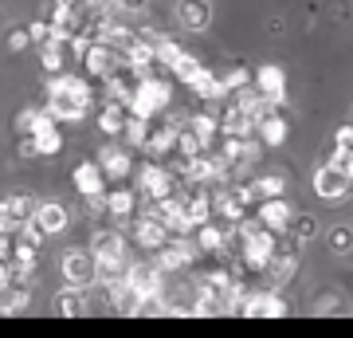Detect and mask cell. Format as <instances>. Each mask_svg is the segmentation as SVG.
I'll return each instance as SVG.
<instances>
[{"label":"cell","mask_w":353,"mask_h":338,"mask_svg":"<svg viewBox=\"0 0 353 338\" xmlns=\"http://www.w3.org/2000/svg\"><path fill=\"white\" fill-rule=\"evenodd\" d=\"M196 256H201V248H196L189 236H169L165 240V248L153 252V263L161 267L165 276H181V272H189L192 267Z\"/></svg>","instance_id":"obj_3"},{"label":"cell","mask_w":353,"mask_h":338,"mask_svg":"<svg viewBox=\"0 0 353 338\" xmlns=\"http://www.w3.org/2000/svg\"><path fill=\"white\" fill-rule=\"evenodd\" d=\"M106 213L118 216V220H126V216H134V209H138V200H134V193L130 189H114V193H106Z\"/></svg>","instance_id":"obj_28"},{"label":"cell","mask_w":353,"mask_h":338,"mask_svg":"<svg viewBox=\"0 0 353 338\" xmlns=\"http://www.w3.org/2000/svg\"><path fill=\"white\" fill-rule=\"evenodd\" d=\"M126 283L138 291L141 299H161V288H165V272L157 267L153 260H141V263H130L126 272Z\"/></svg>","instance_id":"obj_7"},{"label":"cell","mask_w":353,"mask_h":338,"mask_svg":"<svg viewBox=\"0 0 353 338\" xmlns=\"http://www.w3.org/2000/svg\"><path fill=\"white\" fill-rule=\"evenodd\" d=\"M169 106V87H165L161 79H138V87H134V99H130L126 111L130 114H138V118H157V114Z\"/></svg>","instance_id":"obj_4"},{"label":"cell","mask_w":353,"mask_h":338,"mask_svg":"<svg viewBox=\"0 0 353 338\" xmlns=\"http://www.w3.org/2000/svg\"><path fill=\"white\" fill-rule=\"evenodd\" d=\"M345 181H350V189H353V162H350V169H345Z\"/></svg>","instance_id":"obj_40"},{"label":"cell","mask_w":353,"mask_h":338,"mask_svg":"<svg viewBox=\"0 0 353 338\" xmlns=\"http://www.w3.org/2000/svg\"><path fill=\"white\" fill-rule=\"evenodd\" d=\"M287 130H290L287 118H283L279 111H271L267 118L255 122V138H259V146H267V150H279V146L287 142Z\"/></svg>","instance_id":"obj_18"},{"label":"cell","mask_w":353,"mask_h":338,"mask_svg":"<svg viewBox=\"0 0 353 338\" xmlns=\"http://www.w3.org/2000/svg\"><path fill=\"white\" fill-rule=\"evenodd\" d=\"M12 283V267H8V260H0V291Z\"/></svg>","instance_id":"obj_39"},{"label":"cell","mask_w":353,"mask_h":338,"mask_svg":"<svg viewBox=\"0 0 353 338\" xmlns=\"http://www.w3.org/2000/svg\"><path fill=\"white\" fill-rule=\"evenodd\" d=\"M192 130V134H196V142H201L204 150H212V142L220 138V126H216V114H196V118H192V122H185Z\"/></svg>","instance_id":"obj_27"},{"label":"cell","mask_w":353,"mask_h":338,"mask_svg":"<svg viewBox=\"0 0 353 338\" xmlns=\"http://www.w3.org/2000/svg\"><path fill=\"white\" fill-rule=\"evenodd\" d=\"M169 71H173V75L181 79L185 87H196V83H201V79L208 75V67H204V63L196 59V55H189V51H185V55H181V59H176L173 67H169Z\"/></svg>","instance_id":"obj_24"},{"label":"cell","mask_w":353,"mask_h":338,"mask_svg":"<svg viewBox=\"0 0 353 338\" xmlns=\"http://www.w3.org/2000/svg\"><path fill=\"white\" fill-rule=\"evenodd\" d=\"M150 0H114V12H122V16H130V12H141Z\"/></svg>","instance_id":"obj_37"},{"label":"cell","mask_w":353,"mask_h":338,"mask_svg":"<svg viewBox=\"0 0 353 338\" xmlns=\"http://www.w3.org/2000/svg\"><path fill=\"white\" fill-rule=\"evenodd\" d=\"M255 220L267 228V232H287L290 228V220H294V213H290V205L283 197H275V200H259V213H255Z\"/></svg>","instance_id":"obj_13"},{"label":"cell","mask_w":353,"mask_h":338,"mask_svg":"<svg viewBox=\"0 0 353 338\" xmlns=\"http://www.w3.org/2000/svg\"><path fill=\"white\" fill-rule=\"evenodd\" d=\"M28 138H32V150L48 153V158L63 150V130H59V122H55L48 111H39V118H36V126H32V134H28Z\"/></svg>","instance_id":"obj_9"},{"label":"cell","mask_w":353,"mask_h":338,"mask_svg":"<svg viewBox=\"0 0 353 338\" xmlns=\"http://www.w3.org/2000/svg\"><path fill=\"white\" fill-rule=\"evenodd\" d=\"M252 193H255V200H275V197L287 193V181L279 173H267V177H259V181H252Z\"/></svg>","instance_id":"obj_30"},{"label":"cell","mask_w":353,"mask_h":338,"mask_svg":"<svg viewBox=\"0 0 353 338\" xmlns=\"http://www.w3.org/2000/svg\"><path fill=\"white\" fill-rule=\"evenodd\" d=\"M165 240H169V232H165L161 220H153V216H145V213L134 220V244H138V248L157 252V248H165Z\"/></svg>","instance_id":"obj_17"},{"label":"cell","mask_w":353,"mask_h":338,"mask_svg":"<svg viewBox=\"0 0 353 338\" xmlns=\"http://www.w3.org/2000/svg\"><path fill=\"white\" fill-rule=\"evenodd\" d=\"M290 228H294V232H299V240H310L314 236V220H310V216H299V220H290Z\"/></svg>","instance_id":"obj_36"},{"label":"cell","mask_w":353,"mask_h":338,"mask_svg":"<svg viewBox=\"0 0 353 338\" xmlns=\"http://www.w3.org/2000/svg\"><path fill=\"white\" fill-rule=\"evenodd\" d=\"M126 118H130V111L126 106H118V102H102L99 106L102 134H122V130H126Z\"/></svg>","instance_id":"obj_25"},{"label":"cell","mask_w":353,"mask_h":338,"mask_svg":"<svg viewBox=\"0 0 353 338\" xmlns=\"http://www.w3.org/2000/svg\"><path fill=\"white\" fill-rule=\"evenodd\" d=\"M71 181H75V189L83 193V197H99L106 177H102L99 162H83V165H75V177H71Z\"/></svg>","instance_id":"obj_22"},{"label":"cell","mask_w":353,"mask_h":338,"mask_svg":"<svg viewBox=\"0 0 353 338\" xmlns=\"http://www.w3.org/2000/svg\"><path fill=\"white\" fill-rule=\"evenodd\" d=\"M150 122H153V118H138V114H130V118H126V130H122V134L130 138V146H134V150H141V146H145Z\"/></svg>","instance_id":"obj_31"},{"label":"cell","mask_w":353,"mask_h":338,"mask_svg":"<svg viewBox=\"0 0 353 338\" xmlns=\"http://www.w3.org/2000/svg\"><path fill=\"white\" fill-rule=\"evenodd\" d=\"M176 24L189 32H204L212 24V4L208 0H176Z\"/></svg>","instance_id":"obj_15"},{"label":"cell","mask_w":353,"mask_h":338,"mask_svg":"<svg viewBox=\"0 0 353 338\" xmlns=\"http://www.w3.org/2000/svg\"><path fill=\"white\" fill-rule=\"evenodd\" d=\"M173 146H176V126L169 122V118H165V122H150V134H145V146H141V150L157 162V158H169Z\"/></svg>","instance_id":"obj_14"},{"label":"cell","mask_w":353,"mask_h":338,"mask_svg":"<svg viewBox=\"0 0 353 338\" xmlns=\"http://www.w3.org/2000/svg\"><path fill=\"white\" fill-rule=\"evenodd\" d=\"M94 311V295H87V291L79 288H67L55 295V314H71V319H79V314H90Z\"/></svg>","instance_id":"obj_21"},{"label":"cell","mask_w":353,"mask_h":338,"mask_svg":"<svg viewBox=\"0 0 353 338\" xmlns=\"http://www.w3.org/2000/svg\"><path fill=\"white\" fill-rule=\"evenodd\" d=\"M299 272V256L290 248H275V256L263 263V276H267V291H279L283 283H290Z\"/></svg>","instance_id":"obj_11"},{"label":"cell","mask_w":353,"mask_h":338,"mask_svg":"<svg viewBox=\"0 0 353 338\" xmlns=\"http://www.w3.org/2000/svg\"><path fill=\"white\" fill-rule=\"evenodd\" d=\"M181 55H185V48H181L176 39H169V36L153 39V67H173Z\"/></svg>","instance_id":"obj_29"},{"label":"cell","mask_w":353,"mask_h":338,"mask_svg":"<svg viewBox=\"0 0 353 338\" xmlns=\"http://www.w3.org/2000/svg\"><path fill=\"white\" fill-rule=\"evenodd\" d=\"M314 193L318 197H326V200H338V197H345L350 193V181H345V173L341 169H334V165H322L314 173Z\"/></svg>","instance_id":"obj_19"},{"label":"cell","mask_w":353,"mask_h":338,"mask_svg":"<svg viewBox=\"0 0 353 338\" xmlns=\"http://www.w3.org/2000/svg\"><path fill=\"white\" fill-rule=\"evenodd\" d=\"M36 118H39V111H36V106H28V111H20V114H16V130H20V134L28 138V134H32V126H36Z\"/></svg>","instance_id":"obj_34"},{"label":"cell","mask_w":353,"mask_h":338,"mask_svg":"<svg viewBox=\"0 0 353 338\" xmlns=\"http://www.w3.org/2000/svg\"><path fill=\"white\" fill-rule=\"evenodd\" d=\"M99 169H102L106 181H126L130 169H134V162H130V153L122 150V146H106L102 158H99Z\"/></svg>","instance_id":"obj_20"},{"label":"cell","mask_w":353,"mask_h":338,"mask_svg":"<svg viewBox=\"0 0 353 338\" xmlns=\"http://www.w3.org/2000/svg\"><path fill=\"white\" fill-rule=\"evenodd\" d=\"M330 248L338 252V256H345V252L353 248V228H345V225L334 228V232H330Z\"/></svg>","instance_id":"obj_32"},{"label":"cell","mask_w":353,"mask_h":338,"mask_svg":"<svg viewBox=\"0 0 353 338\" xmlns=\"http://www.w3.org/2000/svg\"><path fill=\"white\" fill-rule=\"evenodd\" d=\"M28 225H36L43 236H55V232H63L67 228V209L63 205H55V200H43V205H36V213H32Z\"/></svg>","instance_id":"obj_16"},{"label":"cell","mask_w":353,"mask_h":338,"mask_svg":"<svg viewBox=\"0 0 353 338\" xmlns=\"http://www.w3.org/2000/svg\"><path fill=\"white\" fill-rule=\"evenodd\" d=\"M28 44H32V39H28V32H8V48H12V51H24Z\"/></svg>","instance_id":"obj_38"},{"label":"cell","mask_w":353,"mask_h":338,"mask_svg":"<svg viewBox=\"0 0 353 338\" xmlns=\"http://www.w3.org/2000/svg\"><path fill=\"white\" fill-rule=\"evenodd\" d=\"M39 59H43V71H48V75H59L67 67V39L51 36L48 44H39Z\"/></svg>","instance_id":"obj_23"},{"label":"cell","mask_w":353,"mask_h":338,"mask_svg":"<svg viewBox=\"0 0 353 338\" xmlns=\"http://www.w3.org/2000/svg\"><path fill=\"white\" fill-rule=\"evenodd\" d=\"M43 111L55 118V122H79V118H87L94 111V95H90L87 79L71 75V71H59V75H51L48 83V106Z\"/></svg>","instance_id":"obj_1"},{"label":"cell","mask_w":353,"mask_h":338,"mask_svg":"<svg viewBox=\"0 0 353 338\" xmlns=\"http://www.w3.org/2000/svg\"><path fill=\"white\" fill-rule=\"evenodd\" d=\"M83 63H87V71L94 79H110L118 67H122V55L110 48V44H90L87 51H83Z\"/></svg>","instance_id":"obj_12"},{"label":"cell","mask_w":353,"mask_h":338,"mask_svg":"<svg viewBox=\"0 0 353 338\" xmlns=\"http://www.w3.org/2000/svg\"><path fill=\"white\" fill-rule=\"evenodd\" d=\"M138 189H141V197L145 200H165L169 193H176V177L169 165H141V173H138Z\"/></svg>","instance_id":"obj_6"},{"label":"cell","mask_w":353,"mask_h":338,"mask_svg":"<svg viewBox=\"0 0 353 338\" xmlns=\"http://www.w3.org/2000/svg\"><path fill=\"white\" fill-rule=\"evenodd\" d=\"M90 244H94V248H90V256H94V276H99L102 283H110V279H126L130 263H134V252H130V244H126L122 232H114V228L94 232Z\"/></svg>","instance_id":"obj_2"},{"label":"cell","mask_w":353,"mask_h":338,"mask_svg":"<svg viewBox=\"0 0 353 338\" xmlns=\"http://www.w3.org/2000/svg\"><path fill=\"white\" fill-rule=\"evenodd\" d=\"M36 205L39 200L32 197V193H12V197H4L0 200V225L4 228H24L28 220H32V213H36Z\"/></svg>","instance_id":"obj_10"},{"label":"cell","mask_w":353,"mask_h":338,"mask_svg":"<svg viewBox=\"0 0 353 338\" xmlns=\"http://www.w3.org/2000/svg\"><path fill=\"white\" fill-rule=\"evenodd\" d=\"M334 142H338V150H350V153H353V122L338 126V134H334Z\"/></svg>","instance_id":"obj_35"},{"label":"cell","mask_w":353,"mask_h":338,"mask_svg":"<svg viewBox=\"0 0 353 338\" xmlns=\"http://www.w3.org/2000/svg\"><path fill=\"white\" fill-rule=\"evenodd\" d=\"M232 228H236V225H228V228L201 225V228H196V248H201V252H220L228 244V236H232Z\"/></svg>","instance_id":"obj_26"},{"label":"cell","mask_w":353,"mask_h":338,"mask_svg":"<svg viewBox=\"0 0 353 338\" xmlns=\"http://www.w3.org/2000/svg\"><path fill=\"white\" fill-rule=\"evenodd\" d=\"M59 272H63L67 279V288H79V291H87L90 283H94V256H90L87 248H67L63 256H59Z\"/></svg>","instance_id":"obj_5"},{"label":"cell","mask_w":353,"mask_h":338,"mask_svg":"<svg viewBox=\"0 0 353 338\" xmlns=\"http://www.w3.org/2000/svg\"><path fill=\"white\" fill-rule=\"evenodd\" d=\"M252 87L259 91L271 106H283V102H287V71L275 67V63H263L259 71H252Z\"/></svg>","instance_id":"obj_8"},{"label":"cell","mask_w":353,"mask_h":338,"mask_svg":"<svg viewBox=\"0 0 353 338\" xmlns=\"http://www.w3.org/2000/svg\"><path fill=\"white\" fill-rule=\"evenodd\" d=\"M28 39H32V44H48V39H51V24H48V20H32V24H28Z\"/></svg>","instance_id":"obj_33"}]
</instances>
